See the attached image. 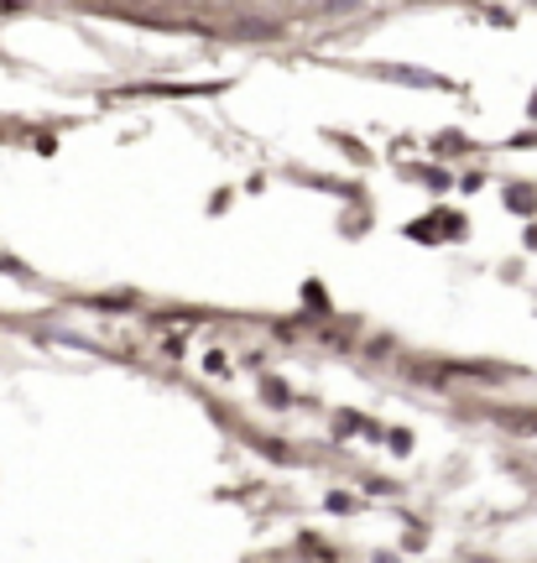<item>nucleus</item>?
I'll use <instances>...</instances> for the list:
<instances>
[]
</instances>
